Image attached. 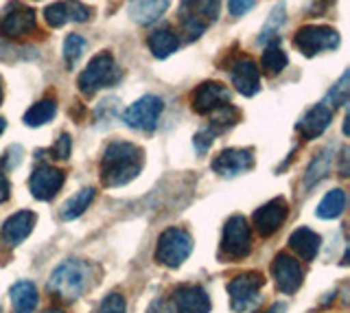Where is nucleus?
<instances>
[{
	"label": "nucleus",
	"mask_w": 350,
	"mask_h": 313,
	"mask_svg": "<svg viewBox=\"0 0 350 313\" xmlns=\"http://www.w3.org/2000/svg\"><path fill=\"white\" fill-rule=\"evenodd\" d=\"M142 149L125 143V140H114L109 143L103 151L101 158V182L105 187L114 189V187H123L142 171Z\"/></svg>",
	"instance_id": "nucleus-1"
},
{
	"label": "nucleus",
	"mask_w": 350,
	"mask_h": 313,
	"mask_svg": "<svg viewBox=\"0 0 350 313\" xmlns=\"http://www.w3.org/2000/svg\"><path fill=\"white\" fill-rule=\"evenodd\" d=\"M92 269L81 258H68L59 267H55L49 280V291L64 302H75L90 283Z\"/></svg>",
	"instance_id": "nucleus-2"
},
{
	"label": "nucleus",
	"mask_w": 350,
	"mask_h": 313,
	"mask_svg": "<svg viewBox=\"0 0 350 313\" xmlns=\"http://www.w3.org/2000/svg\"><path fill=\"white\" fill-rule=\"evenodd\" d=\"M120 77H123V70H120L116 59L112 57V53L101 51L88 62V66L79 74L77 83H79V90L83 94L90 96L101 88H112V85L120 81Z\"/></svg>",
	"instance_id": "nucleus-3"
},
{
	"label": "nucleus",
	"mask_w": 350,
	"mask_h": 313,
	"mask_svg": "<svg viewBox=\"0 0 350 313\" xmlns=\"http://www.w3.org/2000/svg\"><path fill=\"white\" fill-rule=\"evenodd\" d=\"M193 252V236L184 228H167L158 236L156 261L164 267H180Z\"/></svg>",
	"instance_id": "nucleus-4"
},
{
	"label": "nucleus",
	"mask_w": 350,
	"mask_h": 313,
	"mask_svg": "<svg viewBox=\"0 0 350 313\" xmlns=\"http://www.w3.org/2000/svg\"><path fill=\"white\" fill-rule=\"evenodd\" d=\"M221 0H182V27L186 40H197L219 16Z\"/></svg>",
	"instance_id": "nucleus-5"
},
{
	"label": "nucleus",
	"mask_w": 350,
	"mask_h": 313,
	"mask_svg": "<svg viewBox=\"0 0 350 313\" xmlns=\"http://www.w3.org/2000/svg\"><path fill=\"white\" fill-rule=\"evenodd\" d=\"M293 46L298 49L304 57H315L324 51H333L339 46V33L333 27L324 25H306L298 29L293 36Z\"/></svg>",
	"instance_id": "nucleus-6"
},
{
	"label": "nucleus",
	"mask_w": 350,
	"mask_h": 313,
	"mask_svg": "<svg viewBox=\"0 0 350 313\" xmlns=\"http://www.w3.org/2000/svg\"><path fill=\"white\" fill-rule=\"evenodd\" d=\"M265 285V278L260 272H245L239 274L230 280L228 294H230V305L232 311L245 313L260 300V287Z\"/></svg>",
	"instance_id": "nucleus-7"
},
{
	"label": "nucleus",
	"mask_w": 350,
	"mask_h": 313,
	"mask_svg": "<svg viewBox=\"0 0 350 313\" xmlns=\"http://www.w3.org/2000/svg\"><path fill=\"white\" fill-rule=\"evenodd\" d=\"M252 252V232L243 215H232L224 226L221 254L232 261H241Z\"/></svg>",
	"instance_id": "nucleus-8"
},
{
	"label": "nucleus",
	"mask_w": 350,
	"mask_h": 313,
	"mask_svg": "<svg viewBox=\"0 0 350 313\" xmlns=\"http://www.w3.org/2000/svg\"><path fill=\"white\" fill-rule=\"evenodd\" d=\"M164 110V103L160 96L156 94H145L140 96L136 103H131L125 114L123 121L131 129H140V132H153L160 121V114Z\"/></svg>",
	"instance_id": "nucleus-9"
},
{
	"label": "nucleus",
	"mask_w": 350,
	"mask_h": 313,
	"mask_svg": "<svg viewBox=\"0 0 350 313\" xmlns=\"http://www.w3.org/2000/svg\"><path fill=\"white\" fill-rule=\"evenodd\" d=\"M38 29L36 9L27 5L11 3L0 16V36L3 38H25Z\"/></svg>",
	"instance_id": "nucleus-10"
},
{
	"label": "nucleus",
	"mask_w": 350,
	"mask_h": 313,
	"mask_svg": "<svg viewBox=\"0 0 350 313\" xmlns=\"http://www.w3.org/2000/svg\"><path fill=\"white\" fill-rule=\"evenodd\" d=\"M64 182H66V174L62 169H55L51 165H38L29 178L31 195L40 202H49L62 191Z\"/></svg>",
	"instance_id": "nucleus-11"
},
{
	"label": "nucleus",
	"mask_w": 350,
	"mask_h": 313,
	"mask_svg": "<svg viewBox=\"0 0 350 313\" xmlns=\"http://www.w3.org/2000/svg\"><path fill=\"white\" fill-rule=\"evenodd\" d=\"M230 103V90L228 85L219 81H204L195 88L191 96V107L197 114H213L219 107Z\"/></svg>",
	"instance_id": "nucleus-12"
},
{
	"label": "nucleus",
	"mask_w": 350,
	"mask_h": 313,
	"mask_svg": "<svg viewBox=\"0 0 350 313\" xmlns=\"http://www.w3.org/2000/svg\"><path fill=\"white\" fill-rule=\"evenodd\" d=\"M271 274L276 278V285L282 294H295L300 287H302V280H304V269L298 263V258H293L289 254H276L271 263Z\"/></svg>",
	"instance_id": "nucleus-13"
},
{
	"label": "nucleus",
	"mask_w": 350,
	"mask_h": 313,
	"mask_svg": "<svg viewBox=\"0 0 350 313\" xmlns=\"http://www.w3.org/2000/svg\"><path fill=\"white\" fill-rule=\"evenodd\" d=\"M230 79H232V85L237 88V92H241L243 96H254L260 90L258 64L247 55L237 57L232 64H230Z\"/></svg>",
	"instance_id": "nucleus-14"
},
{
	"label": "nucleus",
	"mask_w": 350,
	"mask_h": 313,
	"mask_svg": "<svg viewBox=\"0 0 350 313\" xmlns=\"http://www.w3.org/2000/svg\"><path fill=\"white\" fill-rule=\"evenodd\" d=\"M289 215V206L284 198H273L254 213V228L260 236H271L284 223Z\"/></svg>",
	"instance_id": "nucleus-15"
},
{
	"label": "nucleus",
	"mask_w": 350,
	"mask_h": 313,
	"mask_svg": "<svg viewBox=\"0 0 350 313\" xmlns=\"http://www.w3.org/2000/svg\"><path fill=\"white\" fill-rule=\"evenodd\" d=\"M252 167H254V151L252 149H224L213 160V171L221 178H234L239 174H245Z\"/></svg>",
	"instance_id": "nucleus-16"
},
{
	"label": "nucleus",
	"mask_w": 350,
	"mask_h": 313,
	"mask_svg": "<svg viewBox=\"0 0 350 313\" xmlns=\"http://www.w3.org/2000/svg\"><path fill=\"white\" fill-rule=\"evenodd\" d=\"M175 313H211V298L200 285H182L171 296Z\"/></svg>",
	"instance_id": "nucleus-17"
},
{
	"label": "nucleus",
	"mask_w": 350,
	"mask_h": 313,
	"mask_svg": "<svg viewBox=\"0 0 350 313\" xmlns=\"http://www.w3.org/2000/svg\"><path fill=\"white\" fill-rule=\"evenodd\" d=\"M333 112L335 110H331L328 105L317 103L300 118L298 125H295V129H298L304 140H313L317 136H322L328 129V125H331V121H333Z\"/></svg>",
	"instance_id": "nucleus-18"
},
{
	"label": "nucleus",
	"mask_w": 350,
	"mask_h": 313,
	"mask_svg": "<svg viewBox=\"0 0 350 313\" xmlns=\"http://www.w3.org/2000/svg\"><path fill=\"white\" fill-rule=\"evenodd\" d=\"M36 221H38L36 213H31V210H18V213H14L3 223L0 236H3V241L7 245L16 247V245H20L33 232V226H36Z\"/></svg>",
	"instance_id": "nucleus-19"
},
{
	"label": "nucleus",
	"mask_w": 350,
	"mask_h": 313,
	"mask_svg": "<svg viewBox=\"0 0 350 313\" xmlns=\"http://www.w3.org/2000/svg\"><path fill=\"white\" fill-rule=\"evenodd\" d=\"M169 0H129L127 14L136 25H151L167 12Z\"/></svg>",
	"instance_id": "nucleus-20"
},
{
	"label": "nucleus",
	"mask_w": 350,
	"mask_h": 313,
	"mask_svg": "<svg viewBox=\"0 0 350 313\" xmlns=\"http://www.w3.org/2000/svg\"><path fill=\"white\" fill-rule=\"evenodd\" d=\"M289 245H291V250L302 258V261H313L315 254L320 252L322 236L317 232H313L311 228H298V230L291 232Z\"/></svg>",
	"instance_id": "nucleus-21"
},
{
	"label": "nucleus",
	"mask_w": 350,
	"mask_h": 313,
	"mask_svg": "<svg viewBox=\"0 0 350 313\" xmlns=\"http://www.w3.org/2000/svg\"><path fill=\"white\" fill-rule=\"evenodd\" d=\"M178 44H180L178 36H175L169 27L151 31L147 38V46L153 53V57H158V59H167L169 55H173V53L178 51Z\"/></svg>",
	"instance_id": "nucleus-22"
},
{
	"label": "nucleus",
	"mask_w": 350,
	"mask_h": 313,
	"mask_svg": "<svg viewBox=\"0 0 350 313\" xmlns=\"http://www.w3.org/2000/svg\"><path fill=\"white\" fill-rule=\"evenodd\" d=\"M331 165H333V149L324 147L322 151H317V156L309 163L304 171V189H311L331 174Z\"/></svg>",
	"instance_id": "nucleus-23"
},
{
	"label": "nucleus",
	"mask_w": 350,
	"mask_h": 313,
	"mask_svg": "<svg viewBox=\"0 0 350 313\" xmlns=\"http://www.w3.org/2000/svg\"><path fill=\"white\" fill-rule=\"evenodd\" d=\"M9 296L16 313H33L38 307V289L31 280H18Z\"/></svg>",
	"instance_id": "nucleus-24"
},
{
	"label": "nucleus",
	"mask_w": 350,
	"mask_h": 313,
	"mask_svg": "<svg viewBox=\"0 0 350 313\" xmlns=\"http://www.w3.org/2000/svg\"><path fill=\"white\" fill-rule=\"evenodd\" d=\"M289 64V57L287 53L282 51L280 42L278 40H271L269 44L265 46V51H262V57H260V68L265 74H269V77H276V74H280L284 68H287Z\"/></svg>",
	"instance_id": "nucleus-25"
},
{
	"label": "nucleus",
	"mask_w": 350,
	"mask_h": 313,
	"mask_svg": "<svg viewBox=\"0 0 350 313\" xmlns=\"http://www.w3.org/2000/svg\"><path fill=\"white\" fill-rule=\"evenodd\" d=\"M94 200V189H81V191H77L72 198H68L64 204H62V208H59V217L62 219H77L79 215L85 213V208L90 206Z\"/></svg>",
	"instance_id": "nucleus-26"
},
{
	"label": "nucleus",
	"mask_w": 350,
	"mask_h": 313,
	"mask_svg": "<svg viewBox=\"0 0 350 313\" xmlns=\"http://www.w3.org/2000/svg\"><path fill=\"white\" fill-rule=\"evenodd\" d=\"M55 114H57V101H55V99H42L36 105L29 107L22 121H25V125H29V127H42V125H46L49 121H53Z\"/></svg>",
	"instance_id": "nucleus-27"
},
{
	"label": "nucleus",
	"mask_w": 350,
	"mask_h": 313,
	"mask_svg": "<svg viewBox=\"0 0 350 313\" xmlns=\"http://www.w3.org/2000/svg\"><path fill=\"white\" fill-rule=\"evenodd\" d=\"M346 208V193L342 189H333L328 191L322 198V202L317 204V217L320 219H337L339 215Z\"/></svg>",
	"instance_id": "nucleus-28"
},
{
	"label": "nucleus",
	"mask_w": 350,
	"mask_h": 313,
	"mask_svg": "<svg viewBox=\"0 0 350 313\" xmlns=\"http://www.w3.org/2000/svg\"><path fill=\"white\" fill-rule=\"evenodd\" d=\"M241 118V112L237 110L234 105H224V107H219V110H215L213 112V121H211V127L215 129V132L219 134V132H224L226 127H230V125H234L237 121Z\"/></svg>",
	"instance_id": "nucleus-29"
},
{
	"label": "nucleus",
	"mask_w": 350,
	"mask_h": 313,
	"mask_svg": "<svg viewBox=\"0 0 350 313\" xmlns=\"http://www.w3.org/2000/svg\"><path fill=\"white\" fill-rule=\"evenodd\" d=\"M284 25V5H276L271 9V14L267 18V23L262 25V31H260V36H258V42H269L273 36L278 33L280 27Z\"/></svg>",
	"instance_id": "nucleus-30"
},
{
	"label": "nucleus",
	"mask_w": 350,
	"mask_h": 313,
	"mask_svg": "<svg viewBox=\"0 0 350 313\" xmlns=\"http://www.w3.org/2000/svg\"><path fill=\"white\" fill-rule=\"evenodd\" d=\"M88 46V42L81 38V36H77V33H70L68 38L64 40V59L68 66H75L77 62H79V57L83 55V51Z\"/></svg>",
	"instance_id": "nucleus-31"
},
{
	"label": "nucleus",
	"mask_w": 350,
	"mask_h": 313,
	"mask_svg": "<svg viewBox=\"0 0 350 313\" xmlns=\"http://www.w3.org/2000/svg\"><path fill=\"white\" fill-rule=\"evenodd\" d=\"M346 101H348V72H344L342 77H339V81L333 85V90L328 92V96L322 103L331 107V110H335V107L344 105Z\"/></svg>",
	"instance_id": "nucleus-32"
},
{
	"label": "nucleus",
	"mask_w": 350,
	"mask_h": 313,
	"mask_svg": "<svg viewBox=\"0 0 350 313\" xmlns=\"http://www.w3.org/2000/svg\"><path fill=\"white\" fill-rule=\"evenodd\" d=\"M44 18H46L49 27L59 29L68 23V9H66V3H53L44 9Z\"/></svg>",
	"instance_id": "nucleus-33"
},
{
	"label": "nucleus",
	"mask_w": 350,
	"mask_h": 313,
	"mask_svg": "<svg viewBox=\"0 0 350 313\" xmlns=\"http://www.w3.org/2000/svg\"><path fill=\"white\" fill-rule=\"evenodd\" d=\"M96 313H127V302H125V296L120 294H109L105 296V300L98 305V311Z\"/></svg>",
	"instance_id": "nucleus-34"
},
{
	"label": "nucleus",
	"mask_w": 350,
	"mask_h": 313,
	"mask_svg": "<svg viewBox=\"0 0 350 313\" xmlns=\"http://www.w3.org/2000/svg\"><path fill=\"white\" fill-rule=\"evenodd\" d=\"M66 9H68V20L72 23H85L92 16V9L83 5L81 0H66Z\"/></svg>",
	"instance_id": "nucleus-35"
},
{
	"label": "nucleus",
	"mask_w": 350,
	"mask_h": 313,
	"mask_svg": "<svg viewBox=\"0 0 350 313\" xmlns=\"http://www.w3.org/2000/svg\"><path fill=\"white\" fill-rule=\"evenodd\" d=\"M20 160H22V147L20 145H11L7 151H5V156H3V160H0V171H11V169H16L18 165H20Z\"/></svg>",
	"instance_id": "nucleus-36"
},
{
	"label": "nucleus",
	"mask_w": 350,
	"mask_h": 313,
	"mask_svg": "<svg viewBox=\"0 0 350 313\" xmlns=\"http://www.w3.org/2000/svg\"><path fill=\"white\" fill-rule=\"evenodd\" d=\"M70 149H72V140L68 134H62L57 138V143L51 147V154L57 160H68L70 158Z\"/></svg>",
	"instance_id": "nucleus-37"
},
{
	"label": "nucleus",
	"mask_w": 350,
	"mask_h": 313,
	"mask_svg": "<svg viewBox=\"0 0 350 313\" xmlns=\"http://www.w3.org/2000/svg\"><path fill=\"white\" fill-rule=\"evenodd\" d=\"M215 136H217L215 129L213 127H206V129H202V132H197V136L193 138V143H195V147L200 149V151H206L208 147L213 145Z\"/></svg>",
	"instance_id": "nucleus-38"
},
{
	"label": "nucleus",
	"mask_w": 350,
	"mask_h": 313,
	"mask_svg": "<svg viewBox=\"0 0 350 313\" xmlns=\"http://www.w3.org/2000/svg\"><path fill=\"white\" fill-rule=\"evenodd\" d=\"M256 0H230L228 7H230V14L232 16H243L245 12H250L254 7Z\"/></svg>",
	"instance_id": "nucleus-39"
},
{
	"label": "nucleus",
	"mask_w": 350,
	"mask_h": 313,
	"mask_svg": "<svg viewBox=\"0 0 350 313\" xmlns=\"http://www.w3.org/2000/svg\"><path fill=\"white\" fill-rule=\"evenodd\" d=\"M9 193H11V185H9L7 176L3 174V171H0V204L9 200Z\"/></svg>",
	"instance_id": "nucleus-40"
},
{
	"label": "nucleus",
	"mask_w": 350,
	"mask_h": 313,
	"mask_svg": "<svg viewBox=\"0 0 350 313\" xmlns=\"http://www.w3.org/2000/svg\"><path fill=\"white\" fill-rule=\"evenodd\" d=\"M147 313H171V311L167 309V305H164V300L158 298V300L151 302V307L147 309Z\"/></svg>",
	"instance_id": "nucleus-41"
},
{
	"label": "nucleus",
	"mask_w": 350,
	"mask_h": 313,
	"mask_svg": "<svg viewBox=\"0 0 350 313\" xmlns=\"http://www.w3.org/2000/svg\"><path fill=\"white\" fill-rule=\"evenodd\" d=\"M342 176H348V149H342Z\"/></svg>",
	"instance_id": "nucleus-42"
},
{
	"label": "nucleus",
	"mask_w": 350,
	"mask_h": 313,
	"mask_svg": "<svg viewBox=\"0 0 350 313\" xmlns=\"http://www.w3.org/2000/svg\"><path fill=\"white\" fill-rule=\"evenodd\" d=\"M5 51H14V49H11V46L7 44V42H3V40H0V55H3Z\"/></svg>",
	"instance_id": "nucleus-43"
},
{
	"label": "nucleus",
	"mask_w": 350,
	"mask_h": 313,
	"mask_svg": "<svg viewBox=\"0 0 350 313\" xmlns=\"http://www.w3.org/2000/svg\"><path fill=\"white\" fill-rule=\"evenodd\" d=\"M5 129H7V121H5V118H3V116H0V134H3V132H5Z\"/></svg>",
	"instance_id": "nucleus-44"
},
{
	"label": "nucleus",
	"mask_w": 350,
	"mask_h": 313,
	"mask_svg": "<svg viewBox=\"0 0 350 313\" xmlns=\"http://www.w3.org/2000/svg\"><path fill=\"white\" fill-rule=\"evenodd\" d=\"M3 96H5V85H3V77H0V103H3Z\"/></svg>",
	"instance_id": "nucleus-45"
},
{
	"label": "nucleus",
	"mask_w": 350,
	"mask_h": 313,
	"mask_svg": "<svg viewBox=\"0 0 350 313\" xmlns=\"http://www.w3.org/2000/svg\"><path fill=\"white\" fill-rule=\"evenodd\" d=\"M44 313H64V311H62V309H46Z\"/></svg>",
	"instance_id": "nucleus-46"
}]
</instances>
